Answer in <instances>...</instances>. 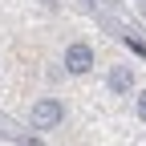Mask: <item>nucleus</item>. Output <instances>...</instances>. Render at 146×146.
<instances>
[{
    "label": "nucleus",
    "instance_id": "f257e3e1",
    "mask_svg": "<svg viewBox=\"0 0 146 146\" xmlns=\"http://www.w3.org/2000/svg\"><path fill=\"white\" fill-rule=\"evenodd\" d=\"M29 118H33L36 130H53V126L65 118V110H61V102H57V98H41V102L33 106V114H29Z\"/></svg>",
    "mask_w": 146,
    "mask_h": 146
},
{
    "label": "nucleus",
    "instance_id": "20e7f679",
    "mask_svg": "<svg viewBox=\"0 0 146 146\" xmlns=\"http://www.w3.org/2000/svg\"><path fill=\"white\" fill-rule=\"evenodd\" d=\"M138 118H142V122H146V94H142V98H138Z\"/></svg>",
    "mask_w": 146,
    "mask_h": 146
},
{
    "label": "nucleus",
    "instance_id": "f03ea898",
    "mask_svg": "<svg viewBox=\"0 0 146 146\" xmlns=\"http://www.w3.org/2000/svg\"><path fill=\"white\" fill-rule=\"evenodd\" d=\"M89 65H94V49L89 45H69L65 49V69L69 73H85Z\"/></svg>",
    "mask_w": 146,
    "mask_h": 146
},
{
    "label": "nucleus",
    "instance_id": "7ed1b4c3",
    "mask_svg": "<svg viewBox=\"0 0 146 146\" xmlns=\"http://www.w3.org/2000/svg\"><path fill=\"white\" fill-rule=\"evenodd\" d=\"M110 85H114V94H126V89L134 85V73H130V65H114V69H110Z\"/></svg>",
    "mask_w": 146,
    "mask_h": 146
}]
</instances>
